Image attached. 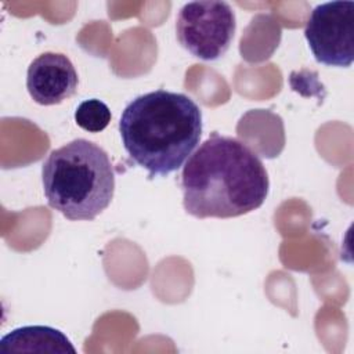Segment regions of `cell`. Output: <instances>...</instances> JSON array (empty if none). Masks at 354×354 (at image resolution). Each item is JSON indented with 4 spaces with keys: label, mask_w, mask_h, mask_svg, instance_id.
Listing matches in <instances>:
<instances>
[{
    "label": "cell",
    "mask_w": 354,
    "mask_h": 354,
    "mask_svg": "<svg viewBox=\"0 0 354 354\" xmlns=\"http://www.w3.org/2000/svg\"><path fill=\"white\" fill-rule=\"evenodd\" d=\"M304 36L317 62L350 66L354 61V1L317 6L307 19Z\"/></svg>",
    "instance_id": "5"
},
{
    "label": "cell",
    "mask_w": 354,
    "mask_h": 354,
    "mask_svg": "<svg viewBox=\"0 0 354 354\" xmlns=\"http://www.w3.org/2000/svg\"><path fill=\"white\" fill-rule=\"evenodd\" d=\"M41 181L48 206L72 221L94 220L115 192L108 153L84 138L53 149L41 166Z\"/></svg>",
    "instance_id": "3"
},
{
    "label": "cell",
    "mask_w": 354,
    "mask_h": 354,
    "mask_svg": "<svg viewBox=\"0 0 354 354\" xmlns=\"http://www.w3.org/2000/svg\"><path fill=\"white\" fill-rule=\"evenodd\" d=\"M1 353H76L71 340L58 329L43 325L22 326L0 340Z\"/></svg>",
    "instance_id": "7"
},
{
    "label": "cell",
    "mask_w": 354,
    "mask_h": 354,
    "mask_svg": "<svg viewBox=\"0 0 354 354\" xmlns=\"http://www.w3.org/2000/svg\"><path fill=\"white\" fill-rule=\"evenodd\" d=\"M119 131L129 158L149 178L178 170L199 144L202 112L183 93L155 90L136 97L122 112Z\"/></svg>",
    "instance_id": "2"
},
{
    "label": "cell",
    "mask_w": 354,
    "mask_h": 354,
    "mask_svg": "<svg viewBox=\"0 0 354 354\" xmlns=\"http://www.w3.org/2000/svg\"><path fill=\"white\" fill-rule=\"evenodd\" d=\"M111 111L105 102L90 98L79 104L75 111V122L79 127L88 133L102 131L111 122Z\"/></svg>",
    "instance_id": "8"
},
{
    "label": "cell",
    "mask_w": 354,
    "mask_h": 354,
    "mask_svg": "<svg viewBox=\"0 0 354 354\" xmlns=\"http://www.w3.org/2000/svg\"><path fill=\"white\" fill-rule=\"evenodd\" d=\"M77 73L71 59L47 51L35 58L26 73V88L40 105H55L71 98L77 88Z\"/></svg>",
    "instance_id": "6"
},
{
    "label": "cell",
    "mask_w": 354,
    "mask_h": 354,
    "mask_svg": "<svg viewBox=\"0 0 354 354\" xmlns=\"http://www.w3.org/2000/svg\"><path fill=\"white\" fill-rule=\"evenodd\" d=\"M183 205L198 218H231L259 209L270 188L267 170L245 142L212 134L189 155L181 174Z\"/></svg>",
    "instance_id": "1"
},
{
    "label": "cell",
    "mask_w": 354,
    "mask_h": 354,
    "mask_svg": "<svg viewBox=\"0 0 354 354\" xmlns=\"http://www.w3.org/2000/svg\"><path fill=\"white\" fill-rule=\"evenodd\" d=\"M236 22L225 1H192L181 7L176 19L178 43L194 57L214 61L223 57L234 39Z\"/></svg>",
    "instance_id": "4"
}]
</instances>
